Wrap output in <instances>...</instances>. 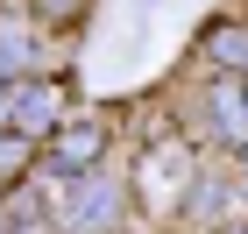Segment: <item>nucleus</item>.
Listing matches in <instances>:
<instances>
[{
	"mask_svg": "<svg viewBox=\"0 0 248 234\" xmlns=\"http://www.w3.org/2000/svg\"><path fill=\"white\" fill-rule=\"evenodd\" d=\"M213 57H227V71H248V29H213Z\"/></svg>",
	"mask_w": 248,
	"mask_h": 234,
	"instance_id": "obj_3",
	"label": "nucleus"
},
{
	"mask_svg": "<svg viewBox=\"0 0 248 234\" xmlns=\"http://www.w3.org/2000/svg\"><path fill=\"white\" fill-rule=\"evenodd\" d=\"M93 156H99V128H78V135H64L57 171H78V163H93Z\"/></svg>",
	"mask_w": 248,
	"mask_h": 234,
	"instance_id": "obj_2",
	"label": "nucleus"
},
{
	"mask_svg": "<svg viewBox=\"0 0 248 234\" xmlns=\"http://www.w3.org/2000/svg\"><path fill=\"white\" fill-rule=\"evenodd\" d=\"M29 163V135H0V177H15Z\"/></svg>",
	"mask_w": 248,
	"mask_h": 234,
	"instance_id": "obj_5",
	"label": "nucleus"
},
{
	"mask_svg": "<svg viewBox=\"0 0 248 234\" xmlns=\"http://www.w3.org/2000/svg\"><path fill=\"white\" fill-rule=\"evenodd\" d=\"M50 114H57V93H50V85H15V93H0L7 135H36V128H50Z\"/></svg>",
	"mask_w": 248,
	"mask_h": 234,
	"instance_id": "obj_1",
	"label": "nucleus"
},
{
	"mask_svg": "<svg viewBox=\"0 0 248 234\" xmlns=\"http://www.w3.org/2000/svg\"><path fill=\"white\" fill-rule=\"evenodd\" d=\"M213 114H220V135H227V142H241V135H248V121H241V99H234V93H213Z\"/></svg>",
	"mask_w": 248,
	"mask_h": 234,
	"instance_id": "obj_4",
	"label": "nucleus"
}]
</instances>
